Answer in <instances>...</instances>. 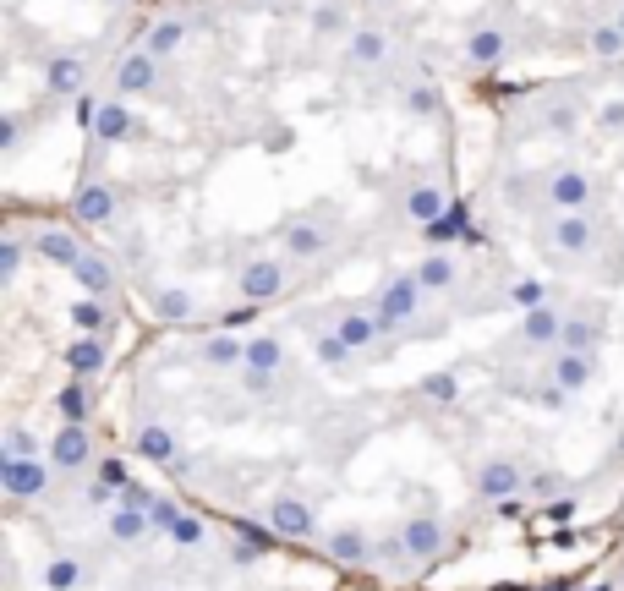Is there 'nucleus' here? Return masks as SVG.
Listing matches in <instances>:
<instances>
[{
    "label": "nucleus",
    "mask_w": 624,
    "mask_h": 591,
    "mask_svg": "<svg viewBox=\"0 0 624 591\" xmlns=\"http://www.w3.org/2000/svg\"><path fill=\"white\" fill-rule=\"evenodd\" d=\"M422 301H427V291H422V280H416V274H389V280L373 291L367 307L378 312L384 334H400V329H411V318H422Z\"/></svg>",
    "instance_id": "nucleus-1"
},
{
    "label": "nucleus",
    "mask_w": 624,
    "mask_h": 591,
    "mask_svg": "<svg viewBox=\"0 0 624 591\" xmlns=\"http://www.w3.org/2000/svg\"><path fill=\"white\" fill-rule=\"evenodd\" d=\"M592 197H597L592 170H581V165H548V170H542V208H548V214L592 208Z\"/></svg>",
    "instance_id": "nucleus-2"
},
{
    "label": "nucleus",
    "mask_w": 624,
    "mask_h": 591,
    "mask_svg": "<svg viewBox=\"0 0 624 591\" xmlns=\"http://www.w3.org/2000/svg\"><path fill=\"white\" fill-rule=\"evenodd\" d=\"M542 247H548L553 258H586V252L597 247V219H592V208H575V214H548V225H542Z\"/></svg>",
    "instance_id": "nucleus-3"
},
{
    "label": "nucleus",
    "mask_w": 624,
    "mask_h": 591,
    "mask_svg": "<svg viewBox=\"0 0 624 591\" xmlns=\"http://www.w3.org/2000/svg\"><path fill=\"white\" fill-rule=\"evenodd\" d=\"M285 285H291V269L280 258H263V252H247L236 269V291L247 307H263V301H280Z\"/></svg>",
    "instance_id": "nucleus-4"
},
{
    "label": "nucleus",
    "mask_w": 624,
    "mask_h": 591,
    "mask_svg": "<svg viewBox=\"0 0 624 591\" xmlns=\"http://www.w3.org/2000/svg\"><path fill=\"white\" fill-rule=\"evenodd\" d=\"M50 477H55V460L50 455H33V460H17V455H0V488H6L17 504L50 493Z\"/></svg>",
    "instance_id": "nucleus-5"
},
{
    "label": "nucleus",
    "mask_w": 624,
    "mask_h": 591,
    "mask_svg": "<svg viewBox=\"0 0 624 591\" xmlns=\"http://www.w3.org/2000/svg\"><path fill=\"white\" fill-rule=\"evenodd\" d=\"M334 241H340V230L323 225V219H291V225L280 230V247L291 263H318L334 252Z\"/></svg>",
    "instance_id": "nucleus-6"
},
{
    "label": "nucleus",
    "mask_w": 624,
    "mask_h": 591,
    "mask_svg": "<svg viewBox=\"0 0 624 591\" xmlns=\"http://www.w3.org/2000/svg\"><path fill=\"white\" fill-rule=\"evenodd\" d=\"M389 55H395V39H389V28H378V22H362V28L345 33V66H351V72H378Z\"/></svg>",
    "instance_id": "nucleus-7"
},
{
    "label": "nucleus",
    "mask_w": 624,
    "mask_h": 591,
    "mask_svg": "<svg viewBox=\"0 0 624 591\" xmlns=\"http://www.w3.org/2000/svg\"><path fill=\"white\" fill-rule=\"evenodd\" d=\"M132 137H143V121L132 115V104H126L121 94H104V110H99L94 132H88V143L94 148H121V143H132Z\"/></svg>",
    "instance_id": "nucleus-8"
},
{
    "label": "nucleus",
    "mask_w": 624,
    "mask_h": 591,
    "mask_svg": "<svg viewBox=\"0 0 624 591\" xmlns=\"http://www.w3.org/2000/svg\"><path fill=\"white\" fill-rule=\"evenodd\" d=\"M110 83H115V94H121V99H143V94H154V88H159V55H148V50H126L121 61L110 66Z\"/></svg>",
    "instance_id": "nucleus-9"
},
{
    "label": "nucleus",
    "mask_w": 624,
    "mask_h": 591,
    "mask_svg": "<svg viewBox=\"0 0 624 591\" xmlns=\"http://www.w3.org/2000/svg\"><path fill=\"white\" fill-rule=\"evenodd\" d=\"M334 329L345 334V345H351L356 356L389 351V334H384V323H378V312H373V307H345L340 318H334Z\"/></svg>",
    "instance_id": "nucleus-10"
},
{
    "label": "nucleus",
    "mask_w": 624,
    "mask_h": 591,
    "mask_svg": "<svg viewBox=\"0 0 624 591\" xmlns=\"http://www.w3.org/2000/svg\"><path fill=\"white\" fill-rule=\"evenodd\" d=\"M515 493H526V471H520L510 455L482 460L477 466V498L482 504H504V498H515Z\"/></svg>",
    "instance_id": "nucleus-11"
},
{
    "label": "nucleus",
    "mask_w": 624,
    "mask_h": 591,
    "mask_svg": "<svg viewBox=\"0 0 624 591\" xmlns=\"http://www.w3.org/2000/svg\"><path fill=\"white\" fill-rule=\"evenodd\" d=\"M44 455L55 460V471H83L88 460H94V433H88V422H61V433L50 438Z\"/></svg>",
    "instance_id": "nucleus-12"
},
{
    "label": "nucleus",
    "mask_w": 624,
    "mask_h": 591,
    "mask_svg": "<svg viewBox=\"0 0 624 591\" xmlns=\"http://www.w3.org/2000/svg\"><path fill=\"white\" fill-rule=\"evenodd\" d=\"M411 274L422 280L427 296H455V291H460V258H455L449 247H427L422 263H416Z\"/></svg>",
    "instance_id": "nucleus-13"
},
{
    "label": "nucleus",
    "mask_w": 624,
    "mask_h": 591,
    "mask_svg": "<svg viewBox=\"0 0 624 591\" xmlns=\"http://www.w3.org/2000/svg\"><path fill=\"white\" fill-rule=\"evenodd\" d=\"M400 542H406L411 564L438 559V548H444V515H433V509H416L406 526H400Z\"/></svg>",
    "instance_id": "nucleus-14"
},
{
    "label": "nucleus",
    "mask_w": 624,
    "mask_h": 591,
    "mask_svg": "<svg viewBox=\"0 0 624 591\" xmlns=\"http://www.w3.org/2000/svg\"><path fill=\"white\" fill-rule=\"evenodd\" d=\"M269 526L280 531V537H318V515H312V504H307V498H296L291 488L274 493V504H269Z\"/></svg>",
    "instance_id": "nucleus-15"
},
{
    "label": "nucleus",
    "mask_w": 624,
    "mask_h": 591,
    "mask_svg": "<svg viewBox=\"0 0 624 591\" xmlns=\"http://www.w3.org/2000/svg\"><path fill=\"white\" fill-rule=\"evenodd\" d=\"M115 187L110 181H83V187L72 192V219L77 225H88V230H99V225H110L115 219Z\"/></svg>",
    "instance_id": "nucleus-16"
},
{
    "label": "nucleus",
    "mask_w": 624,
    "mask_h": 591,
    "mask_svg": "<svg viewBox=\"0 0 624 591\" xmlns=\"http://www.w3.org/2000/svg\"><path fill=\"white\" fill-rule=\"evenodd\" d=\"M510 33L499 28V22H477V28L466 33V44H460V55H466L471 66H499V61H510Z\"/></svg>",
    "instance_id": "nucleus-17"
},
{
    "label": "nucleus",
    "mask_w": 624,
    "mask_h": 591,
    "mask_svg": "<svg viewBox=\"0 0 624 591\" xmlns=\"http://www.w3.org/2000/svg\"><path fill=\"white\" fill-rule=\"evenodd\" d=\"M88 88V55H50L44 61V94L77 99Z\"/></svg>",
    "instance_id": "nucleus-18"
},
{
    "label": "nucleus",
    "mask_w": 624,
    "mask_h": 591,
    "mask_svg": "<svg viewBox=\"0 0 624 591\" xmlns=\"http://www.w3.org/2000/svg\"><path fill=\"white\" fill-rule=\"evenodd\" d=\"M323 548H329V559L334 564H351V570H367L373 564V537H367L362 526H334L329 537H323Z\"/></svg>",
    "instance_id": "nucleus-19"
},
{
    "label": "nucleus",
    "mask_w": 624,
    "mask_h": 591,
    "mask_svg": "<svg viewBox=\"0 0 624 591\" xmlns=\"http://www.w3.org/2000/svg\"><path fill=\"white\" fill-rule=\"evenodd\" d=\"M400 208H406L411 225H427V219H438L449 208V192L438 187V176H416L406 187V197H400Z\"/></svg>",
    "instance_id": "nucleus-20"
},
{
    "label": "nucleus",
    "mask_w": 624,
    "mask_h": 591,
    "mask_svg": "<svg viewBox=\"0 0 624 591\" xmlns=\"http://www.w3.org/2000/svg\"><path fill=\"white\" fill-rule=\"evenodd\" d=\"M104 367H110V345H104V334H77V340L66 345V373H72V378H88V384H94Z\"/></svg>",
    "instance_id": "nucleus-21"
},
{
    "label": "nucleus",
    "mask_w": 624,
    "mask_h": 591,
    "mask_svg": "<svg viewBox=\"0 0 624 591\" xmlns=\"http://www.w3.org/2000/svg\"><path fill=\"white\" fill-rule=\"evenodd\" d=\"M586 121V99L581 94H559V99H542V110H537V126L548 137H570L575 126Z\"/></svg>",
    "instance_id": "nucleus-22"
},
{
    "label": "nucleus",
    "mask_w": 624,
    "mask_h": 591,
    "mask_svg": "<svg viewBox=\"0 0 624 591\" xmlns=\"http://www.w3.org/2000/svg\"><path fill=\"white\" fill-rule=\"evenodd\" d=\"M559 334H564V312L559 307H531V312H520V323H515V340L520 345H559Z\"/></svg>",
    "instance_id": "nucleus-23"
},
{
    "label": "nucleus",
    "mask_w": 624,
    "mask_h": 591,
    "mask_svg": "<svg viewBox=\"0 0 624 591\" xmlns=\"http://www.w3.org/2000/svg\"><path fill=\"white\" fill-rule=\"evenodd\" d=\"M548 378H553L559 389L581 394V389L597 378V356H592V351H559V356L548 362Z\"/></svg>",
    "instance_id": "nucleus-24"
},
{
    "label": "nucleus",
    "mask_w": 624,
    "mask_h": 591,
    "mask_svg": "<svg viewBox=\"0 0 624 591\" xmlns=\"http://www.w3.org/2000/svg\"><path fill=\"white\" fill-rule=\"evenodd\" d=\"M104 531H110L121 548H137V542H148L154 537V515L148 509H126V504H115L110 509V520H104Z\"/></svg>",
    "instance_id": "nucleus-25"
},
{
    "label": "nucleus",
    "mask_w": 624,
    "mask_h": 591,
    "mask_svg": "<svg viewBox=\"0 0 624 591\" xmlns=\"http://www.w3.org/2000/svg\"><path fill=\"white\" fill-rule=\"evenodd\" d=\"M198 362L214 367V373H230V367L247 362V340H236L230 329H219V334H208V340L198 345Z\"/></svg>",
    "instance_id": "nucleus-26"
},
{
    "label": "nucleus",
    "mask_w": 624,
    "mask_h": 591,
    "mask_svg": "<svg viewBox=\"0 0 624 591\" xmlns=\"http://www.w3.org/2000/svg\"><path fill=\"white\" fill-rule=\"evenodd\" d=\"M132 449H137V455H143V460H154V466H170V460L181 455L176 433H170L165 422H143V427H137V433H132Z\"/></svg>",
    "instance_id": "nucleus-27"
},
{
    "label": "nucleus",
    "mask_w": 624,
    "mask_h": 591,
    "mask_svg": "<svg viewBox=\"0 0 624 591\" xmlns=\"http://www.w3.org/2000/svg\"><path fill=\"white\" fill-rule=\"evenodd\" d=\"M187 33H192V22L170 11V17H159L154 28H148L143 50H148V55H159V61H170V55H181V44H187Z\"/></svg>",
    "instance_id": "nucleus-28"
},
{
    "label": "nucleus",
    "mask_w": 624,
    "mask_h": 591,
    "mask_svg": "<svg viewBox=\"0 0 624 591\" xmlns=\"http://www.w3.org/2000/svg\"><path fill=\"white\" fill-rule=\"evenodd\" d=\"M33 252H39L44 263H55V269H72V263L83 258V241H77V230H39V236H33Z\"/></svg>",
    "instance_id": "nucleus-29"
},
{
    "label": "nucleus",
    "mask_w": 624,
    "mask_h": 591,
    "mask_svg": "<svg viewBox=\"0 0 624 591\" xmlns=\"http://www.w3.org/2000/svg\"><path fill=\"white\" fill-rule=\"evenodd\" d=\"M72 280L83 285V296H110L115 291V269H110V258H99V252H83V258L72 263Z\"/></svg>",
    "instance_id": "nucleus-30"
},
{
    "label": "nucleus",
    "mask_w": 624,
    "mask_h": 591,
    "mask_svg": "<svg viewBox=\"0 0 624 591\" xmlns=\"http://www.w3.org/2000/svg\"><path fill=\"white\" fill-rule=\"evenodd\" d=\"M416 236H422V247H455V241L466 236V208H460V203H449L444 214H438V219H427V225L416 230Z\"/></svg>",
    "instance_id": "nucleus-31"
},
{
    "label": "nucleus",
    "mask_w": 624,
    "mask_h": 591,
    "mask_svg": "<svg viewBox=\"0 0 624 591\" xmlns=\"http://www.w3.org/2000/svg\"><path fill=\"white\" fill-rule=\"evenodd\" d=\"M66 318H72L77 334H110V329H115V318H110V307H104V296H77L72 307H66Z\"/></svg>",
    "instance_id": "nucleus-32"
},
{
    "label": "nucleus",
    "mask_w": 624,
    "mask_h": 591,
    "mask_svg": "<svg viewBox=\"0 0 624 591\" xmlns=\"http://www.w3.org/2000/svg\"><path fill=\"white\" fill-rule=\"evenodd\" d=\"M312 356H318L323 373H351V362H356V351L345 345L340 329H323L318 340H312Z\"/></svg>",
    "instance_id": "nucleus-33"
},
{
    "label": "nucleus",
    "mask_w": 624,
    "mask_h": 591,
    "mask_svg": "<svg viewBox=\"0 0 624 591\" xmlns=\"http://www.w3.org/2000/svg\"><path fill=\"white\" fill-rule=\"evenodd\" d=\"M586 55H592V61H624V28L614 17L586 28Z\"/></svg>",
    "instance_id": "nucleus-34"
},
{
    "label": "nucleus",
    "mask_w": 624,
    "mask_h": 591,
    "mask_svg": "<svg viewBox=\"0 0 624 591\" xmlns=\"http://www.w3.org/2000/svg\"><path fill=\"white\" fill-rule=\"evenodd\" d=\"M55 411H61V422H94V394H88V378H72V384L55 394Z\"/></svg>",
    "instance_id": "nucleus-35"
},
{
    "label": "nucleus",
    "mask_w": 624,
    "mask_h": 591,
    "mask_svg": "<svg viewBox=\"0 0 624 591\" xmlns=\"http://www.w3.org/2000/svg\"><path fill=\"white\" fill-rule=\"evenodd\" d=\"M312 33H318V39H345V33H351L345 0H318V6H312Z\"/></svg>",
    "instance_id": "nucleus-36"
},
{
    "label": "nucleus",
    "mask_w": 624,
    "mask_h": 591,
    "mask_svg": "<svg viewBox=\"0 0 624 591\" xmlns=\"http://www.w3.org/2000/svg\"><path fill=\"white\" fill-rule=\"evenodd\" d=\"M603 345V323L597 318H564V334H559V351H592Z\"/></svg>",
    "instance_id": "nucleus-37"
},
{
    "label": "nucleus",
    "mask_w": 624,
    "mask_h": 591,
    "mask_svg": "<svg viewBox=\"0 0 624 591\" xmlns=\"http://www.w3.org/2000/svg\"><path fill=\"white\" fill-rule=\"evenodd\" d=\"M241 367L280 373V367H285V340H280V334H252V340H247V362H241Z\"/></svg>",
    "instance_id": "nucleus-38"
},
{
    "label": "nucleus",
    "mask_w": 624,
    "mask_h": 591,
    "mask_svg": "<svg viewBox=\"0 0 624 591\" xmlns=\"http://www.w3.org/2000/svg\"><path fill=\"white\" fill-rule=\"evenodd\" d=\"M400 104H406V115H416V121H438V110H444V94H438L433 83H411L406 94H400Z\"/></svg>",
    "instance_id": "nucleus-39"
},
{
    "label": "nucleus",
    "mask_w": 624,
    "mask_h": 591,
    "mask_svg": "<svg viewBox=\"0 0 624 591\" xmlns=\"http://www.w3.org/2000/svg\"><path fill=\"white\" fill-rule=\"evenodd\" d=\"M22 258H28V241H22L17 230H6V236H0V285L22 280Z\"/></svg>",
    "instance_id": "nucleus-40"
},
{
    "label": "nucleus",
    "mask_w": 624,
    "mask_h": 591,
    "mask_svg": "<svg viewBox=\"0 0 624 591\" xmlns=\"http://www.w3.org/2000/svg\"><path fill=\"white\" fill-rule=\"evenodd\" d=\"M88 581V570L77 559H50L44 564V591H77Z\"/></svg>",
    "instance_id": "nucleus-41"
},
{
    "label": "nucleus",
    "mask_w": 624,
    "mask_h": 591,
    "mask_svg": "<svg viewBox=\"0 0 624 591\" xmlns=\"http://www.w3.org/2000/svg\"><path fill=\"white\" fill-rule=\"evenodd\" d=\"M416 394L433 405H460V378L455 373H427L422 384H416Z\"/></svg>",
    "instance_id": "nucleus-42"
},
{
    "label": "nucleus",
    "mask_w": 624,
    "mask_h": 591,
    "mask_svg": "<svg viewBox=\"0 0 624 591\" xmlns=\"http://www.w3.org/2000/svg\"><path fill=\"white\" fill-rule=\"evenodd\" d=\"M0 449H6V455H17V460H33V455H44L50 444H39V438H33L22 422H6V433H0Z\"/></svg>",
    "instance_id": "nucleus-43"
},
{
    "label": "nucleus",
    "mask_w": 624,
    "mask_h": 591,
    "mask_svg": "<svg viewBox=\"0 0 624 591\" xmlns=\"http://www.w3.org/2000/svg\"><path fill=\"white\" fill-rule=\"evenodd\" d=\"M165 537L176 542V548H187V553H192V548H203V542H208V526H203L198 515H187V509H181V515L170 520V531H165Z\"/></svg>",
    "instance_id": "nucleus-44"
},
{
    "label": "nucleus",
    "mask_w": 624,
    "mask_h": 591,
    "mask_svg": "<svg viewBox=\"0 0 624 591\" xmlns=\"http://www.w3.org/2000/svg\"><path fill=\"white\" fill-rule=\"evenodd\" d=\"M154 312H159L165 323H187L192 312H198V301H192V291H159V296H154Z\"/></svg>",
    "instance_id": "nucleus-45"
},
{
    "label": "nucleus",
    "mask_w": 624,
    "mask_h": 591,
    "mask_svg": "<svg viewBox=\"0 0 624 591\" xmlns=\"http://www.w3.org/2000/svg\"><path fill=\"white\" fill-rule=\"evenodd\" d=\"M99 110H104V94H94V88H83V94L72 99V121L83 126V132H94V121H99Z\"/></svg>",
    "instance_id": "nucleus-46"
},
{
    "label": "nucleus",
    "mask_w": 624,
    "mask_h": 591,
    "mask_svg": "<svg viewBox=\"0 0 624 591\" xmlns=\"http://www.w3.org/2000/svg\"><path fill=\"white\" fill-rule=\"evenodd\" d=\"M592 121H597V132H603V137H624V99H603Z\"/></svg>",
    "instance_id": "nucleus-47"
},
{
    "label": "nucleus",
    "mask_w": 624,
    "mask_h": 591,
    "mask_svg": "<svg viewBox=\"0 0 624 591\" xmlns=\"http://www.w3.org/2000/svg\"><path fill=\"white\" fill-rule=\"evenodd\" d=\"M241 389H247L252 400H269V394L280 389V373H263V367H241Z\"/></svg>",
    "instance_id": "nucleus-48"
},
{
    "label": "nucleus",
    "mask_w": 624,
    "mask_h": 591,
    "mask_svg": "<svg viewBox=\"0 0 624 591\" xmlns=\"http://www.w3.org/2000/svg\"><path fill=\"white\" fill-rule=\"evenodd\" d=\"M526 493H537V498H564V493H570V477H559V471H537V477H526Z\"/></svg>",
    "instance_id": "nucleus-49"
},
{
    "label": "nucleus",
    "mask_w": 624,
    "mask_h": 591,
    "mask_svg": "<svg viewBox=\"0 0 624 591\" xmlns=\"http://www.w3.org/2000/svg\"><path fill=\"white\" fill-rule=\"evenodd\" d=\"M510 301H515L520 312H531V307H542V301H548V285H542V280H515L510 285Z\"/></svg>",
    "instance_id": "nucleus-50"
},
{
    "label": "nucleus",
    "mask_w": 624,
    "mask_h": 591,
    "mask_svg": "<svg viewBox=\"0 0 624 591\" xmlns=\"http://www.w3.org/2000/svg\"><path fill=\"white\" fill-rule=\"evenodd\" d=\"M154 488H143V482H126L121 488V498H115V504H126V509H154Z\"/></svg>",
    "instance_id": "nucleus-51"
},
{
    "label": "nucleus",
    "mask_w": 624,
    "mask_h": 591,
    "mask_svg": "<svg viewBox=\"0 0 624 591\" xmlns=\"http://www.w3.org/2000/svg\"><path fill=\"white\" fill-rule=\"evenodd\" d=\"M531 400H537L542 411H564V405H570V389H559V384H553V378H548V384H542L537 394H531Z\"/></svg>",
    "instance_id": "nucleus-52"
},
{
    "label": "nucleus",
    "mask_w": 624,
    "mask_h": 591,
    "mask_svg": "<svg viewBox=\"0 0 624 591\" xmlns=\"http://www.w3.org/2000/svg\"><path fill=\"white\" fill-rule=\"evenodd\" d=\"M148 515H154V531H170V520L181 515V504H176V498H154V509H148Z\"/></svg>",
    "instance_id": "nucleus-53"
},
{
    "label": "nucleus",
    "mask_w": 624,
    "mask_h": 591,
    "mask_svg": "<svg viewBox=\"0 0 624 591\" xmlns=\"http://www.w3.org/2000/svg\"><path fill=\"white\" fill-rule=\"evenodd\" d=\"M17 137H22V115H0V148H17Z\"/></svg>",
    "instance_id": "nucleus-54"
},
{
    "label": "nucleus",
    "mask_w": 624,
    "mask_h": 591,
    "mask_svg": "<svg viewBox=\"0 0 624 591\" xmlns=\"http://www.w3.org/2000/svg\"><path fill=\"white\" fill-rule=\"evenodd\" d=\"M241 537H247V542H258L263 553L274 548V537H269V531H263V526H252V520H241Z\"/></svg>",
    "instance_id": "nucleus-55"
},
{
    "label": "nucleus",
    "mask_w": 624,
    "mask_h": 591,
    "mask_svg": "<svg viewBox=\"0 0 624 591\" xmlns=\"http://www.w3.org/2000/svg\"><path fill=\"white\" fill-rule=\"evenodd\" d=\"M165 471H170V477H176V482H187L192 471H198V460H192V455H176V460H170Z\"/></svg>",
    "instance_id": "nucleus-56"
},
{
    "label": "nucleus",
    "mask_w": 624,
    "mask_h": 591,
    "mask_svg": "<svg viewBox=\"0 0 624 591\" xmlns=\"http://www.w3.org/2000/svg\"><path fill=\"white\" fill-rule=\"evenodd\" d=\"M614 22H619V28H624V0H614Z\"/></svg>",
    "instance_id": "nucleus-57"
},
{
    "label": "nucleus",
    "mask_w": 624,
    "mask_h": 591,
    "mask_svg": "<svg viewBox=\"0 0 624 591\" xmlns=\"http://www.w3.org/2000/svg\"><path fill=\"white\" fill-rule=\"evenodd\" d=\"M115 6H132V0H115Z\"/></svg>",
    "instance_id": "nucleus-58"
},
{
    "label": "nucleus",
    "mask_w": 624,
    "mask_h": 591,
    "mask_svg": "<svg viewBox=\"0 0 624 591\" xmlns=\"http://www.w3.org/2000/svg\"><path fill=\"white\" fill-rule=\"evenodd\" d=\"M619 586H624V570H619Z\"/></svg>",
    "instance_id": "nucleus-59"
}]
</instances>
